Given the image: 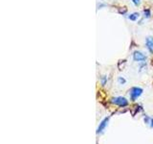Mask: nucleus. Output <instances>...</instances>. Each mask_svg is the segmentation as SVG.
<instances>
[{
	"label": "nucleus",
	"instance_id": "obj_6",
	"mask_svg": "<svg viewBox=\"0 0 153 144\" xmlns=\"http://www.w3.org/2000/svg\"><path fill=\"white\" fill-rule=\"evenodd\" d=\"M142 110V108L140 105H138V104H136V105H134L130 108V111H131V114H132V116H135V115L139 113V111Z\"/></svg>",
	"mask_w": 153,
	"mask_h": 144
},
{
	"label": "nucleus",
	"instance_id": "obj_1",
	"mask_svg": "<svg viewBox=\"0 0 153 144\" xmlns=\"http://www.w3.org/2000/svg\"><path fill=\"white\" fill-rule=\"evenodd\" d=\"M143 88H139V86H133L129 89V96L131 101H136L139 97L143 94Z\"/></svg>",
	"mask_w": 153,
	"mask_h": 144
},
{
	"label": "nucleus",
	"instance_id": "obj_3",
	"mask_svg": "<svg viewBox=\"0 0 153 144\" xmlns=\"http://www.w3.org/2000/svg\"><path fill=\"white\" fill-rule=\"evenodd\" d=\"M133 60L137 63H144L147 61V56L141 51H135L133 53Z\"/></svg>",
	"mask_w": 153,
	"mask_h": 144
},
{
	"label": "nucleus",
	"instance_id": "obj_17",
	"mask_svg": "<svg viewBox=\"0 0 153 144\" xmlns=\"http://www.w3.org/2000/svg\"><path fill=\"white\" fill-rule=\"evenodd\" d=\"M152 17H153V12H152Z\"/></svg>",
	"mask_w": 153,
	"mask_h": 144
},
{
	"label": "nucleus",
	"instance_id": "obj_10",
	"mask_svg": "<svg viewBox=\"0 0 153 144\" xmlns=\"http://www.w3.org/2000/svg\"><path fill=\"white\" fill-rule=\"evenodd\" d=\"M118 13L120 14H125L127 13V7L123 6V7H120V8H118Z\"/></svg>",
	"mask_w": 153,
	"mask_h": 144
},
{
	"label": "nucleus",
	"instance_id": "obj_9",
	"mask_svg": "<svg viewBox=\"0 0 153 144\" xmlns=\"http://www.w3.org/2000/svg\"><path fill=\"white\" fill-rule=\"evenodd\" d=\"M125 64H126V60H120L119 62H118V68H119V70H123V68L125 67Z\"/></svg>",
	"mask_w": 153,
	"mask_h": 144
},
{
	"label": "nucleus",
	"instance_id": "obj_16",
	"mask_svg": "<svg viewBox=\"0 0 153 144\" xmlns=\"http://www.w3.org/2000/svg\"><path fill=\"white\" fill-rule=\"evenodd\" d=\"M151 66H153V58H152V60H151Z\"/></svg>",
	"mask_w": 153,
	"mask_h": 144
},
{
	"label": "nucleus",
	"instance_id": "obj_12",
	"mask_svg": "<svg viewBox=\"0 0 153 144\" xmlns=\"http://www.w3.org/2000/svg\"><path fill=\"white\" fill-rule=\"evenodd\" d=\"M118 83L120 85H125V83H126V80L123 77H122V76H120V77H118Z\"/></svg>",
	"mask_w": 153,
	"mask_h": 144
},
{
	"label": "nucleus",
	"instance_id": "obj_2",
	"mask_svg": "<svg viewBox=\"0 0 153 144\" xmlns=\"http://www.w3.org/2000/svg\"><path fill=\"white\" fill-rule=\"evenodd\" d=\"M111 103L114 104L116 106L121 107V108H125V107L128 106V100H127L125 97H123V96L113 97L111 99Z\"/></svg>",
	"mask_w": 153,
	"mask_h": 144
},
{
	"label": "nucleus",
	"instance_id": "obj_5",
	"mask_svg": "<svg viewBox=\"0 0 153 144\" xmlns=\"http://www.w3.org/2000/svg\"><path fill=\"white\" fill-rule=\"evenodd\" d=\"M145 46L148 52L150 54H153V38L152 37H147L145 38Z\"/></svg>",
	"mask_w": 153,
	"mask_h": 144
},
{
	"label": "nucleus",
	"instance_id": "obj_15",
	"mask_svg": "<svg viewBox=\"0 0 153 144\" xmlns=\"http://www.w3.org/2000/svg\"><path fill=\"white\" fill-rule=\"evenodd\" d=\"M149 124H150V127L153 129V118H151V119H150V123H149Z\"/></svg>",
	"mask_w": 153,
	"mask_h": 144
},
{
	"label": "nucleus",
	"instance_id": "obj_8",
	"mask_svg": "<svg viewBox=\"0 0 153 144\" xmlns=\"http://www.w3.org/2000/svg\"><path fill=\"white\" fill-rule=\"evenodd\" d=\"M127 17H128V19L131 21H136L140 19V14L139 13H132V14H130Z\"/></svg>",
	"mask_w": 153,
	"mask_h": 144
},
{
	"label": "nucleus",
	"instance_id": "obj_4",
	"mask_svg": "<svg viewBox=\"0 0 153 144\" xmlns=\"http://www.w3.org/2000/svg\"><path fill=\"white\" fill-rule=\"evenodd\" d=\"M109 116L107 117H104L103 120L101 121V123L99 125V127H98L97 129V134L99 135V134H103V133L104 132V130L105 128H106V126L108 125V122H109Z\"/></svg>",
	"mask_w": 153,
	"mask_h": 144
},
{
	"label": "nucleus",
	"instance_id": "obj_11",
	"mask_svg": "<svg viewBox=\"0 0 153 144\" xmlns=\"http://www.w3.org/2000/svg\"><path fill=\"white\" fill-rule=\"evenodd\" d=\"M107 83V77L106 76H101V84L103 86H104Z\"/></svg>",
	"mask_w": 153,
	"mask_h": 144
},
{
	"label": "nucleus",
	"instance_id": "obj_14",
	"mask_svg": "<svg viewBox=\"0 0 153 144\" xmlns=\"http://www.w3.org/2000/svg\"><path fill=\"white\" fill-rule=\"evenodd\" d=\"M107 5L106 4H103V3H100V4H98V10L99 9H103L104 7H106Z\"/></svg>",
	"mask_w": 153,
	"mask_h": 144
},
{
	"label": "nucleus",
	"instance_id": "obj_7",
	"mask_svg": "<svg viewBox=\"0 0 153 144\" xmlns=\"http://www.w3.org/2000/svg\"><path fill=\"white\" fill-rule=\"evenodd\" d=\"M152 16V12H151V10L149 9V8H145L144 7V9L143 10V16H144V19H149Z\"/></svg>",
	"mask_w": 153,
	"mask_h": 144
},
{
	"label": "nucleus",
	"instance_id": "obj_13",
	"mask_svg": "<svg viewBox=\"0 0 153 144\" xmlns=\"http://www.w3.org/2000/svg\"><path fill=\"white\" fill-rule=\"evenodd\" d=\"M131 1L136 7H139L141 5V0H131Z\"/></svg>",
	"mask_w": 153,
	"mask_h": 144
}]
</instances>
